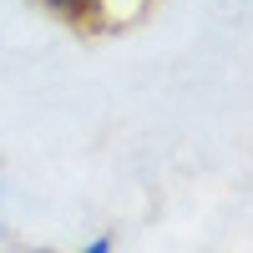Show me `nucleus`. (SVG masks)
Masks as SVG:
<instances>
[{"label":"nucleus","mask_w":253,"mask_h":253,"mask_svg":"<svg viewBox=\"0 0 253 253\" xmlns=\"http://www.w3.org/2000/svg\"><path fill=\"white\" fill-rule=\"evenodd\" d=\"M41 10H51V15H61L66 26H76V31H86V0H36Z\"/></svg>","instance_id":"f257e3e1"},{"label":"nucleus","mask_w":253,"mask_h":253,"mask_svg":"<svg viewBox=\"0 0 253 253\" xmlns=\"http://www.w3.org/2000/svg\"><path fill=\"white\" fill-rule=\"evenodd\" d=\"M81 253H112V233H101V238H91Z\"/></svg>","instance_id":"f03ea898"},{"label":"nucleus","mask_w":253,"mask_h":253,"mask_svg":"<svg viewBox=\"0 0 253 253\" xmlns=\"http://www.w3.org/2000/svg\"><path fill=\"white\" fill-rule=\"evenodd\" d=\"M31 253H51V248H31Z\"/></svg>","instance_id":"7ed1b4c3"}]
</instances>
